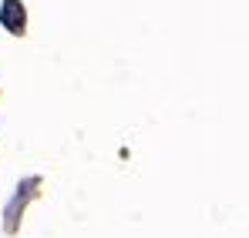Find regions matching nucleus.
Masks as SVG:
<instances>
[{
  "label": "nucleus",
  "mask_w": 249,
  "mask_h": 238,
  "mask_svg": "<svg viewBox=\"0 0 249 238\" xmlns=\"http://www.w3.org/2000/svg\"><path fill=\"white\" fill-rule=\"evenodd\" d=\"M0 24H3L10 34H20V31H24V7H20V0H3V7H0Z\"/></svg>",
  "instance_id": "obj_1"
}]
</instances>
